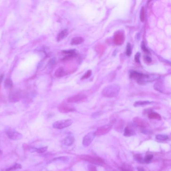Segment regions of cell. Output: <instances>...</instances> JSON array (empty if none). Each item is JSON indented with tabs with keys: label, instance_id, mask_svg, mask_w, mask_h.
Listing matches in <instances>:
<instances>
[{
	"label": "cell",
	"instance_id": "obj_1",
	"mask_svg": "<svg viewBox=\"0 0 171 171\" xmlns=\"http://www.w3.org/2000/svg\"><path fill=\"white\" fill-rule=\"evenodd\" d=\"M119 85L113 84L105 87L102 91V94L106 98H112L117 96L120 91Z\"/></svg>",
	"mask_w": 171,
	"mask_h": 171
},
{
	"label": "cell",
	"instance_id": "obj_2",
	"mask_svg": "<svg viewBox=\"0 0 171 171\" xmlns=\"http://www.w3.org/2000/svg\"><path fill=\"white\" fill-rule=\"evenodd\" d=\"M73 122L71 119H65L57 121L53 124V127L54 129L61 130L67 127L72 124Z\"/></svg>",
	"mask_w": 171,
	"mask_h": 171
},
{
	"label": "cell",
	"instance_id": "obj_3",
	"mask_svg": "<svg viewBox=\"0 0 171 171\" xmlns=\"http://www.w3.org/2000/svg\"><path fill=\"white\" fill-rule=\"evenodd\" d=\"M159 78H160V76L157 74H143L142 78L140 80L138 83L143 84L147 82H153L155 80H158Z\"/></svg>",
	"mask_w": 171,
	"mask_h": 171
},
{
	"label": "cell",
	"instance_id": "obj_4",
	"mask_svg": "<svg viewBox=\"0 0 171 171\" xmlns=\"http://www.w3.org/2000/svg\"><path fill=\"white\" fill-rule=\"evenodd\" d=\"M96 136L95 132L92 131L85 135L82 140V145L84 147H88L91 144Z\"/></svg>",
	"mask_w": 171,
	"mask_h": 171
},
{
	"label": "cell",
	"instance_id": "obj_5",
	"mask_svg": "<svg viewBox=\"0 0 171 171\" xmlns=\"http://www.w3.org/2000/svg\"><path fill=\"white\" fill-rule=\"evenodd\" d=\"M87 98L86 95L83 94H77L69 98L67 101L70 103H77L83 102Z\"/></svg>",
	"mask_w": 171,
	"mask_h": 171
},
{
	"label": "cell",
	"instance_id": "obj_6",
	"mask_svg": "<svg viewBox=\"0 0 171 171\" xmlns=\"http://www.w3.org/2000/svg\"><path fill=\"white\" fill-rule=\"evenodd\" d=\"M8 138L13 141H18L22 139L23 135L21 134L16 131H9L7 133Z\"/></svg>",
	"mask_w": 171,
	"mask_h": 171
},
{
	"label": "cell",
	"instance_id": "obj_7",
	"mask_svg": "<svg viewBox=\"0 0 171 171\" xmlns=\"http://www.w3.org/2000/svg\"><path fill=\"white\" fill-rule=\"evenodd\" d=\"M114 42L116 45H122L124 40L123 34L121 32H116L114 36Z\"/></svg>",
	"mask_w": 171,
	"mask_h": 171
},
{
	"label": "cell",
	"instance_id": "obj_8",
	"mask_svg": "<svg viewBox=\"0 0 171 171\" xmlns=\"http://www.w3.org/2000/svg\"><path fill=\"white\" fill-rule=\"evenodd\" d=\"M143 75V74L134 70H131L130 72V77L131 78H133L135 80H137L138 83L142 78Z\"/></svg>",
	"mask_w": 171,
	"mask_h": 171
},
{
	"label": "cell",
	"instance_id": "obj_9",
	"mask_svg": "<svg viewBox=\"0 0 171 171\" xmlns=\"http://www.w3.org/2000/svg\"><path fill=\"white\" fill-rule=\"evenodd\" d=\"M59 110L63 113H66V112H70L74 110V108L71 106H68L66 104H62L58 107Z\"/></svg>",
	"mask_w": 171,
	"mask_h": 171
},
{
	"label": "cell",
	"instance_id": "obj_10",
	"mask_svg": "<svg viewBox=\"0 0 171 171\" xmlns=\"http://www.w3.org/2000/svg\"><path fill=\"white\" fill-rule=\"evenodd\" d=\"M74 142V138L72 135H69L67 136L63 140V143L66 146H71Z\"/></svg>",
	"mask_w": 171,
	"mask_h": 171
},
{
	"label": "cell",
	"instance_id": "obj_11",
	"mask_svg": "<svg viewBox=\"0 0 171 171\" xmlns=\"http://www.w3.org/2000/svg\"><path fill=\"white\" fill-rule=\"evenodd\" d=\"M81 159L85 161L90 162L92 163H94V164H99V163H100V162L99 161V159H98V160L95 158L88 156V155H82V157H81Z\"/></svg>",
	"mask_w": 171,
	"mask_h": 171
},
{
	"label": "cell",
	"instance_id": "obj_12",
	"mask_svg": "<svg viewBox=\"0 0 171 171\" xmlns=\"http://www.w3.org/2000/svg\"><path fill=\"white\" fill-rule=\"evenodd\" d=\"M84 42V39L81 37H76L73 38L71 42V44L72 45H79Z\"/></svg>",
	"mask_w": 171,
	"mask_h": 171
},
{
	"label": "cell",
	"instance_id": "obj_13",
	"mask_svg": "<svg viewBox=\"0 0 171 171\" xmlns=\"http://www.w3.org/2000/svg\"><path fill=\"white\" fill-rule=\"evenodd\" d=\"M68 34V32L66 29H64L63 30H62L58 35L57 37V41H60L63 39H64L67 36Z\"/></svg>",
	"mask_w": 171,
	"mask_h": 171
},
{
	"label": "cell",
	"instance_id": "obj_14",
	"mask_svg": "<svg viewBox=\"0 0 171 171\" xmlns=\"http://www.w3.org/2000/svg\"><path fill=\"white\" fill-rule=\"evenodd\" d=\"M65 75V71L63 67L58 68L55 72L54 75L57 78H60L63 77Z\"/></svg>",
	"mask_w": 171,
	"mask_h": 171
},
{
	"label": "cell",
	"instance_id": "obj_15",
	"mask_svg": "<svg viewBox=\"0 0 171 171\" xmlns=\"http://www.w3.org/2000/svg\"><path fill=\"white\" fill-rule=\"evenodd\" d=\"M151 103V102H149V101H138L134 103V106L135 107H139V106H147V105H149Z\"/></svg>",
	"mask_w": 171,
	"mask_h": 171
},
{
	"label": "cell",
	"instance_id": "obj_16",
	"mask_svg": "<svg viewBox=\"0 0 171 171\" xmlns=\"http://www.w3.org/2000/svg\"><path fill=\"white\" fill-rule=\"evenodd\" d=\"M107 131H109L108 127L107 126L106 127H105L104 126H103L102 127L99 128V129L95 132V134L96 135V134L102 135L107 133Z\"/></svg>",
	"mask_w": 171,
	"mask_h": 171
},
{
	"label": "cell",
	"instance_id": "obj_17",
	"mask_svg": "<svg viewBox=\"0 0 171 171\" xmlns=\"http://www.w3.org/2000/svg\"><path fill=\"white\" fill-rule=\"evenodd\" d=\"M135 134V133L133 130L131 129L129 127H126L124 132V135L125 137H130Z\"/></svg>",
	"mask_w": 171,
	"mask_h": 171
},
{
	"label": "cell",
	"instance_id": "obj_18",
	"mask_svg": "<svg viewBox=\"0 0 171 171\" xmlns=\"http://www.w3.org/2000/svg\"><path fill=\"white\" fill-rule=\"evenodd\" d=\"M63 53L66 54H67L68 56L67 57H73L76 55V51L75 50H65V51H63Z\"/></svg>",
	"mask_w": 171,
	"mask_h": 171
},
{
	"label": "cell",
	"instance_id": "obj_19",
	"mask_svg": "<svg viewBox=\"0 0 171 171\" xmlns=\"http://www.w3.org/2000/svg\"><path fill=\"white\" fill-rule=\"evenodd\" d=\"M149 118L151 119H161V117L160 115L155 112H151L149 114Z\"/></svg>",
	"mask_w": 171,
	"mask_h": 171
},
{
	"label": "cell",
	"instance_id": "obj_20",
	"mask_svg": "<svg viewBox=\"0 0 171 171\" xmlns=\"http://www.w3.org/2000/svg\"><path fill=\"white\" fill-rule=\"evenodd\" d=\"M22 168V166L20 164H16L14 165L13 166L10 167V168L6 170V171H14L18 169H20Z\"/></svg>",
	"mask_w": 171,
	"mask_h": 171
},
{
	"label": "cell",
	"instance_id": "obj_21",
	"mask_svg": "<svg viewBox=\"0 0 171 171\" xmlns=\"http://www.w3.org/2000/svg\"><path fill=\"white\" fill-rule=\"evenodd\" d=\"M155 138L159 141H166V140L169 138V137L166 135H163V134H157L155 136Z\"/></svg>",
	"mask_w": 171,
	"mask_h": 171
},
{
	"label": "cell",
	"instance_id": "obj_22",
	"mask_svg": "<svg viewBox=\"0 0 171 171\" xmlns=\"http://www.w3.org/2000/svg\"><path fill=\"white\" fill-rule=\"evenodd\" d=\"M154 88L156 89L158 91L162 92L163 91V88L162 85V84L160 82H157L154 85Z\"/></svg>",
	"mask_w": 171,
	"mask_h": 171
},
{
	"label": "cell",
	"instance_id": "obj_23",
	"mask_svg": "<svg viewBox=\"0 0 171 171\" xmlns=\"http://www.w3.org/2000/svg\"><path fill=\"white\" fill-rule=\"evenodd\" d=\"M145 11L144 7H142L141 12H140V20L142 22H143L145 20Z\"/></svg>",
	"mask_w": 171,
	"mask_h": 171
},
{
	"label": "cell",
	"instance_id": "obj_24",
	"mask_svg": "<svg viewBox=\"0 0 171 171\" xmlns=\"http://www.w3.org/2000/svg\"><path fill=\"white\" fill-rule=\"evenodd\" d=\"M13 86V82L11 79L8 78L6 79L5 81V86L6 88H10Z\"/></svg>",
	"mask_w": 171,
	"mask_h": 171
},
{
	"label": "cell",
	"instance_id": "obj_25",
	"mask_svg": "<svg viewBox=\"0 0 171 171\" xmlns=\"http://www.w3.org/2000/svg\"><path fill=\"white\" fill-rule=\"evenodd\" d=\"M135 160L139 163H145L144 160H143V158L142 157V156L141 155H139V154L136 155H135Z\"/></svg>",
	"mask_w": 171,
	"mask_h": 171
},
{
	"label": "cell",
	"instance_id": "obj_26",
	"mask_svg": "<svg viewBox=\"0 0 171 171\" xmlns=\"http://www.w3.org/2000/svg\"><path fill=\"white\" fill-rule=\"evenodd\" d=\"M48 149V147H40V148H38L36 149V151L37 153L39 154H42L45 153V151L47 150Z\"/></svg>",
	"mask_w": 171,
	"mask_h": 171
},
{
	"label": "cell",
	"instance_id": "obj_27",
	"mask_svg": "<svg viewBox=\"0 0 171 171\" xmlns=\"http://www.w3.org/2000/svg\"><path fill=\"white\" fill-rule=\"evenodd\" d=\"M131 54V46L130 43H128L126 45V55L127 56H130Z\"/></svg>",
	"mask_w": 171,
	"mask_h": 171
},
{
	"label": "cell",
	"instance_id": "obj_28",
	"mask_svg": "<svg viewBox=\"0 0 171 171\" xmlns=\"http://www.w3.org/2000/svg\"><path fill=\"white\" fill-rule=\"evenodd\" d=\"M153 158V155H147L144 159V161L145 163H150L151 162V160H152Z\"/></svg>",
	"mask_w": 171,
	"mask_h": 171
},
{
	"label": "cell",
	"instance_id": "obj_29",
	"mask_svg": "<svg viewBox=\"0 0 171 171\" xmlns=\"http://www.w3.org/2000/svg\"><path fill=\"white\" fill-rule=\"evenodd\" d=\"M91 75V71L90 70H89L86 73L84 74V75L82 77L81 79H86L89 78Z\"/></svg>",
	"mask_w": 171,
	"mask_h": 171
},
{
	"label": "cell",
	"instance_id": "obj_30",
	"mask_svg": "<svg viewBox=\"0 0 171 171\" xmlns=\"http://www.w3.org/2000/svg\"><path fill=\"white\" fill-rule=\"evenodd\" d=\"M54 161L55 160H61V161H66L68 160V158L67 157H58V158H54L53 159Z\"/></svg>",
	"mask_w": 171,
	"mask_h": 171
},
{
	"label": "cell",
	"instance_id": "obj_31",
	"mask_svg": "<svg viewBox=\"0 0 171 171\" xmlns=\"http://www.w3.org/2000/svg\"><path fill=\"white\" fill-rule=\"evenodd\" d=\"M140 56H141V53L139 52L137 53V54H135V55L134 56V60L137 63H140V60H139Z\"/></svg>",
	"mask_w": 171,
	"mask_h": 171
},
{
	"label": "cell",
	"instance_id": "obj_32",
	"mask_svg": "<svg viewBox=\"0 0 171 171\" xmlns=\"http://www.w3.org/2000/svg\"><path fill=\"white\" fill-rule=\"evenodd\" d=\"M102 114V112H101V111L96 112H95V113H94V114H92V115L91 116V117L92 118H96L98 117V116H99L101 114Z\"/></svg>",
	"mask_w": 171,
	"mask_h": 171
},
{
	"label": "cell",
	"instance_id": "obj_33",
	"mask_svg": "<svg viewBox=\"0 0 171 171\" xmlns=\"http://www.w3.org/2000/svg\"><path fill=\"white\" fill-rule=\"evenodd\" d=\"M141 47H142V50H143V51L145 52H147V53L149 52L148 49H147V48L146 47V46L145 43L143 42H142Z\"/></svg>",
	"mask_w": 171,
	"mask_h": 171
},
{
	"label": "cell",
	"instance_id": "obj_34",
	"mask_svg": "<svg viewBox=\"0 0 171 171\" xmlns=\"http://www.w3.org/2000/svg\"><path fill=\"white\" fill-rule=\"evenodd\" d=\"M88 170L89 171H97V169L96 167L93 166L92 165H89L88 166Z\"/></svg>",
	"mask_w": 171,
	"mask_h": 171
},
{
	"label": "cell",
	"instance_id": "obj_35",
	"mask_svg": "<svg viewBox=\"0 0 171 171\" xmlns=\"http://www.w3.org/2000/svg\"><path fill=\"white\" fill-rule=\"evenodd\" d=\"M145 60L147 63H150L151 62V58L149 57V56H145Z\"/></svg>",
	"mask_w": 171,
	"mask_h": 171
},
{
	"label": "cell",
	"instance_id": "obj_36",
	"mask_svg": "<svg viewBox=\"0 0 171 171\" xmlns=\"http://www.w3.org/2000/svg\"><path fill=\"white\" fill-rule=\"evenodd\" d=\"M3 79V75H0V83H1Z\"/></svg>",
	"mask_w": 171,
	"mask_h": 171
}]
</instances>
